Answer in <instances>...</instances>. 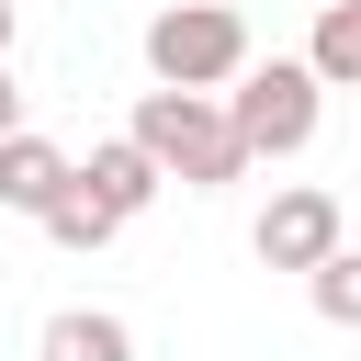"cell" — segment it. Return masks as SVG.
Wrapping results in <instances>:
<instances>
[{
    "instance_id": "cell-1",
    "label": "cell",
    "mask_w": 361,
    "mask_h": 361,
    "mask_svg": "<svg viewBox=\"0 0 361 361\" xmlns=\"http://www.w3.org/2000/svg\"><path fill=\"white\" fill-rule=\"evenodd\" d=\"M135 135H147V158L180 180V192H226L237 169H248V135H237V113H226V90H147L135 102Z\"/></svg>"
},
{
    "instance_id": "cell-2",
    "label": "cell",
    "mask_w": 361,
    "mask_h": 361,
    "mask_svg": "<svg viewBox=\"0 0 361 361\" xmlns=\"http://www.w3.org/2000/svg\"><path fill=\"white\" fill-rule=\"evenodd\" d=\"M226 113H237L248 158H293V147H316L327 79H316V56H248V68L226 79Z\"/></svg>"
},
{
    "instance_id": "cell-3",
    "label": "cell",
    "mask_w": 361,
    "mask_h": 361,
    "mask_svg": "<svg viewBox=\"0 0 361 361\" xmlns=\"http://www.w3.org/2000/svg\"><path fill=\"white\" fill-rule=\"evenodd\" d=\"M147 68H158L169 90H226V79L248 68V23H237V0H169V11L147 23Z\"/></svg>"
},
{
    "instance_id": "cell-4",
    "label": "cell",
    "mask_w": 361,
    "mask_h": 361,
    "mask_svg": "<svg viewBox=\"0 0 361 361\" xmlns=\"http://www.w3.org/2000/svg\"><path fill=\"white\" fill-rule=\"evenodd\" d=\"M350 237V214H338V192H316V180H293V192H271V214L248 226V248H259V271H316L327 248Z\"/></svg>"
},
{
    "instance_id": "cell-5",
    "label": "cell",
    "mask_w": 361,
    "mask_h": 361,
    "mask_svg": "<svg viewBox=\"0 0 361 361\" xmlns=\"http://www.w3.org/2000/svg\"><path fill=\"white\" fill-rule=\"evenodd\" d=\"M68 180H79V158H68L56 135H34V124H23V135H0V214H45Z\"/></svg>"
},
{
    "instance_id": "cell-6",
    "label": "cell",
    "mask_w": 361,
    "mask_h": 361,
    "mask_svg": "<svg viewBox=\"0 0 361 361\" xmlns=\"http://www.w3.org/2000/svg\"><path fill=\"white\" fill-rule=\"evenodd\" d=\"M79 180H90V192H102V203H113V214L135 226V214L158 203V180H169V169H158V158H147V135L124 124V135H102V147L79 158Z\"/></svg>"
},
{
    "instance_id": "cell-7",
    "label": "cell",
    "mask_w": 361,
    "mask_h": 361,
    "mask_svg": "<svg viewBox=\"0 0 361 361\" xmlns=\"http://www.w3.org/2000/svg\"><path fill=\"white\" fill-rule=\"evenodd\" d=\"M34 361H135V327L102 316V305H56L45 338H34Z\"/></svg>"
},
{
    "instance_id": "cell-8",
    "label": "cell",
    "mask_w": 361,
    "mask_h": 361,
    "mask_svg": "<svg viewBox=\"0 0 361 361\" xmlns=\"http://www.w3.org/2000/svg\"><path fill=\"white\" fill-rule=\"evenodd\" d=\"M305 56H316V79H327V90H361V0H327V11H316V34H305Z\"/></svg>"
},
{
    "instance_id": "cell-9",
    "label": "cell",
    "mask_w": 361,
    "mask_h": 361,
    "mask_svg": "<svg viewBox=\"0 0 361 361\" xmlns=\"http://www.w3.org/2000/svg\"><path fill=\"white\" fill-rule=\"evenodd\" d=\"M34 226H45V237H56V248H102V237H113V226H124V214H113V203H102V192H90V180H68V192H56V203H45V214H34Z\"/></svg>"
},
{
    "instance_id": "cell-10",
    "label": "cell",
    "mask_w": 361,
    "mask_h": 361,
    "mask_svg": "<svg viewBox=\"0 0 361 361\" xmlns=\"http://www.w3.org/2000/svg\"><path fill=\"white\" fill-rule=\"evenodd\" d=\"M305 293H316V316H327V327H361V248L338 237V248L305 271Z\"/></svg>"
},
{
    "instance_id": "cell-11",
    "label": "cell",
    "mask_w": 361,
    "mask_h": 361,
    "mask_svg": "<svg viewBox=\"0 0 361 361\" xmlns=\"http://www.w3.org/2000/svg\"><path fill=\"white\" fill-rule=\"evenodd\" d=\"M0 135H23V90H11V68H0Z\"/></svg>"
},
{
    "instance_id": "cell-12",
    "label": "cell",
    "mask_w": 361,
    "mask_h": 361,
    "mask_svg": "<svg viewBox=\"0 0 361 361\" xmlns=\"http://www.w3.org/2000/svg\"><path fill=\"white\" fill-rule=\"evenodd\" d=\"M0 68H11V0H0Z\"/></svg>"
}]
</instances>
